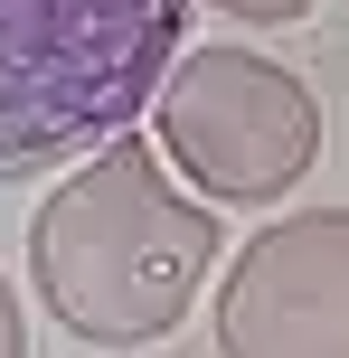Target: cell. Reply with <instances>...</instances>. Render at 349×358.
Here are the masks:
<instances>
[{"label":"cell","instance_id":"obj_6","mask_svg":"<svg viewBox=\"0 0 349 358\" xmlns=\"http://www.w3.org/2000/svg\"><path fill=\"white\" fill-rule=\"evenodd\" d=\"M0 358H19V302H10V283H0Z\"/></svg>","mask_w":349,"mask_h":358},{"label":"cell","instance_id":"obj_1","mask_svg":"<svg viewBox=\"0 0 349 358\" xmlns=\"http://www.w3.org/2000/svg\"><path fill=\"white\" fill-rule=\"evenodd\" d=\"M208 264H218V217L170 189L142 142L94 151L29 227L38 302L66 321V340L94 349H142L180 330Z\"/></svg>","mask_w":349,"mask_h":358},{"label":"cell","instance_id":"obj_3","mask_svg":"<svg viewBox=\"0 0 349 358\" xmlns=\"http://www.w3.org/2000/svg\"><path fill=\"white\" fill-rule=\"evenodd\" d=\"M161 151L227 208L283 198L321 161V113L274 57L199 48L180 76H161Z\"/></svg>","mask_w":349,"mask_h":358},{"label":"cell","instance_id":"obj_2","mask_svg":"<svg viewBox=\"0 0 349 358\" xmlns=\"http://www.w3.org/2000/svg\"><path fill=\"white\" fill-rule=\"evenodd\" d=\"M189 0H0V179L113 142L180 57Z\"/></svg>","mask_w":349,"mask_h":358},{"label":"cell","instance_id":"obj_5","mask_svg":"<svg viewBox=\"0 0 349 358\" xmlns=\"http://www.w3.org/2000/svg\"><path fill=\"white\" fill-rule=\"evenodd\" d=\"M218 10H227V19H302L312 0H218Z\"/></svg>","mask_w":349,"mask_h":358},{"label":"cell","instance_id":"obj_4","mask_svg":"<svg viewBox=\"0 0 349 358\" xmlns=\"http://www.w3.org/2000/svg\"><path fill=\"white\" fill-rule=\"evenodd\" d=\"M340 217H293V227H264L255 245L236 255L218 302V340L236 358H331L340 349Z\"/></svg>","mask_w":349,"mask_h":358}]
</instances>
